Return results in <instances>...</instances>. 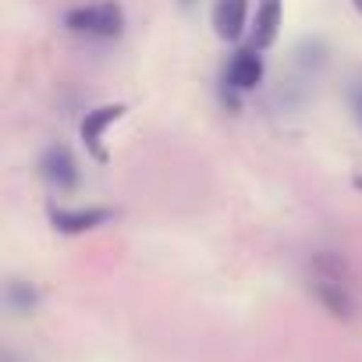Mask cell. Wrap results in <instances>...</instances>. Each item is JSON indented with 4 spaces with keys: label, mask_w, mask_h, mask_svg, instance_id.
Listing matches in <instances>:
<instances>
[{
    "label": "cell",
    "mask_w": 362,
    "mask_h": 362,
    "mask_svg": "<svg viewBox=\"0 0 362 362\" xmlns=\"http://www.w3.org/2000/svg\"><path fill=\"white\" fill-rule=\"evenodd\" d=\"M263 75H267L263 50L245 47V50H238V54L231 57V64H228V71H224V82H228L235 93H252V89L263 82Z\"/></svg>",
    "instance_id": "cell-4"
},
{
    "label": "cell",
    "mask_w": 362,
    "mask_h": 362,
    "mask_svg": "<svg viewBox=\"0 0 362 362\" xmlns=\"http://www.w3.org/2000/svg\"><path fill=\"white\" fill-rule=\"evenodd\" d=\"M249 22V0H214V29L224 43H235Z\"/></svg>",
    "instance_id": "cell-7"
},
{
    "label": "cell",
    "mask_w": 362,
    "mask_h": 362,
    "mask_svg": "<svg viewBox=\"0 0 362 362\" xmlns=\"http://www.w3.org/2000/svg\"><path fill=\"white\" fill-rule=\"evenodd\" d=\"M64 25L75 36H86V40H117L121 29H124V8L117 4V0L82 4V8H71L64 15Z\"/></svg>",
    "instance_id": "cell-2"
},
{
    "label": "cell",
    "mask_w": 362,
    "mask_h": 362,
    "mask_svg": "<svg viewBox=\"0 0 362 362\" xmlns=\"http://www.w3.org/2000/svg\"><path fill=\"white\" fill-rule=\"evenodd\" d=\"M181 8H192V0H181Z\"/></svg>",
    "instance_id": "cell-12"
},
{
    "label": "cell",
    "mask_w": 362,
    "mask_h": 362,
    "mask_svg": "<svg viewBox=\"0 0 362 362\" xmlns=\"http://www.w3.org/2000/svg\"><path fill=\"white\" fill-rule=\"evenodd\" d=\"M351 4H355V11H358V15H362V0H351Z\"/></svg>",
    "instance_id": "cell-11"
},
{
    "label": "cell",
    "mask_w": 362,
    "mask_h": 362,
    "mask_svg": "<svg viewBox=\"0 0 362 362\" xmlns=\"http://www.w3.org/2000/svg\"><path fill=\"white\" fill-rule=\"evenodd\" d=\"M40 174H43V181H47L50 189L71 192V189L78 185V160L71 156L68 146L54 142V146H47L43 156H40Z\"/></svg>",
    "instance_id": "cell-3"
},
{
    "label": "cell",
    "mask_w": 362,
    "mask_h": 362,
    "mask_svg": "<svg viewBox=\"0 0 362 362\" xmlns=\"http://www.w3.org/2000/svg\"><path fill=\"white\" fill-rule=\"evenodd\" d=\"M348 107H351V114H355V121H358V128H362V82H355V86L348 89Z\"/></svg>",
    "instance_id": "cell-10"
},
{
    "label": "cell",
    "mask_w": 362,
    "mask_h": 362,
    "mask_svg": "<svg viewBox=\"0 0 362 362\" xmlns=\"http://www.w3.org/2000/svg\"><path fill=\"white\" fill-rule=\"evenodd\" d=\"M114 221V210H103V206H61V210H50V224L61 231V235H86V231H96L103 224Z\"/></svg>",
    "instance_id": "cell-5"
},
{
    "label": "cell",
    "mask_w": 362,
    "mask_h": 362,
    "mask_svg": "<svg viewBox=\"0 0 362 362\" xmlns=\"http://www.w3.org/2000/svg\"><path fill=\"white\" fill-rule=\"evenodd\" d=\"M4 302H8L11 313H33V309L40 305V291H36L33 284H25V281H8Z\"/></svg>",
    "instance_id": "cell-9"
},
{
    "label": "cell",
    "mask_w": 362,
    "mask_h": 362,
    "mask_svg": "<svg viewBox=\"0 0 362 362\" xmlns=\"http://www.w3.org/2000/svg\"><path fill=\"white\" fill-rule=\"evenodd\" d=\"M281 33V0H259L256 4V22H252V47L267 50L274 47Z\"/></svg>",
    "instance_id": "cell-8"
},
{
    "label": "cell",
    "mask_w": 362,
    "mask_h": 362,
    "mask_svg": "<svg viewBox=\"0 0 362 362\" xmlns=\"http://www.w3.org/2000/svg\"><path fill=\"white\" fill-rule=\"evenodd\" d=\"M313 295L316 302L337 316V320H351L358 302H355V291H351V274H348V263L334 252H320L313 256Z\"/></svg>",
    "instance_id": "cell-1"
},
{
    "label": "cell",
    "mask_w": 362,
    "mask_h": 362,
    "mask_svg": "<svg viewBox=\"0 0 362 362\" xmlns=\"http://www.w3.org/2000/svg\"><path fill=\"white\" fill-rule=\"evenodd\" d=\"M121 114H124V103H107V107H96V110H89V114L82 117V142H86V149H89L96 160H107V153H103V132H107Z\"/></svg>",
    "instance_id": "cell-6"
}]
</instances>
